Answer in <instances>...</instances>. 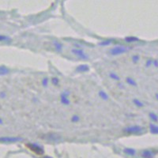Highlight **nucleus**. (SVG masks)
<instances>
[{"instance_id": "22", "label": "nucleus", "mask_w": 158, "mask_h": 158, "mask_svg": "<svg viewBox=\"0 0 158 158\" xmlns=\"http://www.w3.org/2000/svg\"><path fill=\"white\" fill-rule=\"evenodd\" d=\"M52 82H53V84H55V85H57L58 82H59V80H58L56 78H54L52 79Z\"/></svg>"}, {"instance_id": "23", "label": "nucleus", "mask_w": 158, "mask_h": 158, "mask_svg": "<svg viewBox=\"0 0 158 158\" xmlns=\"http://www.w3.org/2000/svg\"><path fill=\"white\" fill-rule=\"evenodd\" d=\"M144 156H146V157H151V153H150L149 151H145Z\"/></svg>"}, {"instance_id": "6", "label": "nucleus", "mask_w": 158, "mask_h": 158, "mask_svg": "<svg viewBox=\"0 0 158 158\" xmlns=\"http://www.w3.org/2000/svg\"><path fill=\"white\" fill-rule=\"evenodd\" d=\"M67 94H65V93H62L61 95V101L64 105H68L69 104V100L67 98Z\"/></svg>"}, {"instance_id": "19", "label": "nucleus", "mask_w": 158, "mask_h": 158, "mask_svg": "<svg viewBox=\"0 0 158 158\" xmlns=\"http://www.w3.org/2000/svg\"><path fill=\"white\" fill-rule=\"evenodd\" d=\"M110 43H111V40H106V41H104V42L100 43V45H108Z\"/></svg>"}, {"instance_id": "9", "label": "nucleus", "mask_w": 158, "mask_h": 158, "mask_svg": "<svg viewBox=\"0 0 158 158\" xmlns=\"http://www.w3.org/2000/svg\"><path fill=\"white\" fill-rule=\"evenodd\" d=\"M127 82L128 84H130V85H133V86H136L137 84H136V82L133 80L132 78H127Z\"/></svg>"}, {"instance_id": "29", "label": "nucleus", "mask_w": 158, "mask_h": 158, "mask_svg": "<svg viewBox=\"0 0 158 158\" xmlns=\"http://www.w3.org/2000/svg\"><path fill=\"white\" fill-rule=\"evenodd\" d=\"M156 98L157 99V100H158V94H157V95H156Z\"/></svg>"}, {"instance_id": "10", "label": "nucleus", "mask_w": 158, "mask_h": 158, "mask_svg": "<svg viewBox=\"0 0 158 158\" xmlns=\"http://www.w3.org/2000/svg\"><path fill=\"white\" fill-rule=\"evenodd\" d=\"M78 70L79 71H88V70H89V67H88V66L82 65V66H80V67H78Z\"/></svg>"}, {"instance_id": "8", "label": "nucleus", "mask_w": 158, "mask_h": 158, "mask_svg": "<svg viewBox=\"0 0 158 158\" xmlns=\"http://www.w3.org/2000/svg\"><path fill=\"white\" fill-rule=\"evenodd\" d=\"M150 131L152 134H158V126L150 125Z\"/></svg>"}, {"instance_id": "13", "label": "nucleus", "mask_w": 158, "mask_h": 158, "mask_svg": "<svg viewBox=\"0 0 158 158\" xmlns=\"http://www.w3.org/2000/svg\"><path fill=\"white\" fill-rule=\"evenodd\" d=\"M48 138L51 139V140H58V139H59V136L54 135V134H50L49 136H48Z\"/></svg>"}, {"instance_id": "20", "label": "nucleus", "mask_w": 158, "mask_h": 158, "mask_svg": "<svg viewBox=\"0 0 158 158\" xmlns=\"http://www.w3.org/2000/svg\"><path fill=\"white\" fill-rule=\"evenodd\" d=\"M55 48H57V50H58V51H60V50H61V48H62V46L60 45L59 44H58V43H55Z\"/></svg>"}, {"instance_id": "21", "label": "nucleus", "mask_w": 158, "mask_h": 158, "mask_svg": "<svg viewBox=\"0 0 158 158\" xmlns=\"http://www.w3.org/2000/svg\"><path fill=\"white\" fill-rule=\"evenodd\" d=\"M79 120V117L78 116H73L72 117V121L73 122H78Z\"/></svg>"}, {"instance_id": "28", "label": "nucleus", "mask_w": 158, "mask_h": 158, "mask_svg": "<svg viewBox=\"0 0 158 158\" xmlns=\"http://www.w3.org/2000/svg\"><path fill=\"white\" fill-rule=\"evenodd\" d=\"M150 62H151V61H148V62H147V66H150Z\"/></svg>"}, {"instance_id": "12", "label": "nucleus", "mask_w": 158, "mask_h": 158, "mask_svg": "<svg viewBox=\"0 0 158 158\" xmlns=\"http://www.w3.org/2000/svg\"><path fill=\"white\" fill-rule=\"evenodd\" d=\"M150 119H152V121H158L157 116V115H155V114H153V113H150Z\"/></svg>"}, {"instance_id": "4", "label": "nucleus", "mask_w": 158, "mask_h": 158, "mask_svg": "<svg viewBox=\"0 0 158 158\" xmlns=\"http://www.w3.org/2000/svg\"><path fill=\"white\" fill-rule=\"evenodd\" d=\"M124 131L127 133H138L141 131V128L140 127H129L125 128Z\"/></svg>"}, {"instance_id": "18", "label": "nucleus", "mask_w": 158, "mask_h": 158, "mask_svg": "<svg viewBox=\"0 0 158 158\" xmlns=\"http://www.w3.org/2000/svg\"><path fill=\"white\" fill-rule=\"evenodd\" d=\"M125 152H127V153H129V154H134V150H130V149H127V150H125Z\"/></svg>"}, {"instance_id": "1", "label": "nucleus", "mask_w": 158, "mask_h": 158, "mask_svg": "<svg viewBox=\"0 0 158 158\" xmlns=\"http://www.w3.org/2000/svg\"><path fill=\"white\" fill-rule=\"evenodd\" d=\"M21 138L17 137H2L0 138L1 142H15V141H21Z\"/></svg>"}, {"instance_id": "2", "label": "nucleus", "mask_w": 158, "mask_h": 158, "mask_svg": "<svg viewBox=\"0 0 158 158\" xmlns=\"http://www.w3.org/2000/svg\"><path fill=\"white\" fill-rule=\"evenodd\" d=\"M127 50V48H123V47H120V46H119V47H116V48H113L112 50L111 51V54L112 55H118L119 54H122L125 52Z\"/></svg>"}, {"instance_id": "3", "label": "nucleus", "mask_w": 158, "mask_h": 158, "mask_svg": "<svg viewBox=\"0 0 158 158\" xmlns=\"http://www.w3.org/2000/svg\"><path fill=\"white\" fill-rule=\"evenodd\" d=\"M27 146H28V147L30 149V150H33L34 152H36V153H37V154H42L43 152H44V150H43L40 147L37 146V145L29 144V145H27Z\"/></svg>"}, {"instance_id": "7", "label": "nucleus", "mask_w": 158, "mask_h": 158, "mask_svg": "<svg viewBox=\"0 0 158 158\" xmlns=\"http://www.w3.org/2000/svg\"><path fill=\"white\" fill-rule=\"evenodd\" d=\"M9 73V70L5 67H0V75H5Z\"/></svg>"}, {"instance_id": "15", "label": "nucleus", "mask_w": 158, "mask_h": 158, "mask_svg": "<svg viewBox=\"0 0 158 158\" xmlns=\"http://www.w3.org/2000/svg\"><path fill=\"white\" fill-rule=\"evenodd\" d=\"M9 37H6V36H3V35H0V42L1 41H6L8 40Z\"/></svg>"}, {"instance_id": "5", "label": "nucleus", "mask_w": 158, "mask_h": 158, "mask_svg": "<svg viewBox=\"0 0 158 158\" xmlns=\"http://www.w3.org/2000/svg\"><path fill=\"white\" fill-rule=\"evenodd\" d=\"M72 52H73L74 55H76L77 56L80 57V58H82V59H87V55H85L84 52H83V51H82V50H78V49H73L72 50Z\"/></svg>"}, {"instance_id": "25", "label": "nucleus", "mask_w": 158, "mask_h": 158, "mask_svg": "<svg viewBox=\"0 0 158 158\" xmlns=\"http://www.w3.org/2000/svg\"><path fill=\"white\" fill-rule=\"evenodd\" d=\"M138 56H133V61H134V62H136L138 61Z\"/></svg>"}, {"instance_id": "27", "label": "nucleus", "mask_w": 158, "mask_h": 158, "mask_svg": "<svg viewBox=\"0 0 158 158\" xmlns=\"http://www.w3.org/2000/svg\"><path fill=\"white\" fill-rule=\"evenodd\" d=\"M3 120L2 119L0 118V124H3Z\"/></svg>"}, {"instance_id": "14", "label": "nucleus", "mask_w": 158, "mask_h": 158, "mask_svg": "<svg viewBox=\"0 0 158 158\" xmlns=\"http://www.w3.org/2000/svg\"><path fill=\"white\" fill-rule=\"evenodd\" d=\"M134 103L138 107H142V106H143V104H142L141 102L139 101L138 100H134Z\"/></svg>"}, {"instance_id": "11", "label": "nucleus", "mask_w": 158, "mask_h": 158, "mask_svg": "<svg viewBox=\"0 0 158 158\" xmlns=\"http://www.w3.org/2000/svg\"><path fill=\"white\" fill-rule=\"evenodd\" d=\"M99 95H100V96L101 97L103 100H107L108 99V96H107V95L105 93H104V92H100V93H99Z\"/></svg>"}, {"instance_id": "17", "label": "nucleus", "mask_w": 158, "mask_h": 158, "mask_svg": "<svg viewBox=\"0 0 158 158\" xmlns=\"http://www.w3.org/2000/svg\"><path fill=\"white\" fill-rule=\"evenodd\" d=\"M110 78H112L114 79V80H117V81H118V80H119V77L117 76L116 74H115V73H110Z\"/></svg>"}, {"instance_id": "16", "label": "nucleus", "mask_w": 158, "mask_h": 158, "mask_svg": "<svg viewBox=\"0 0 158 158\" xmlns=\"http://www.w3.org/2000/svg\"><path fill=\"white\" fill-rule=\"evenodd\" d=\"M127 42H132V41H135V40H138V38L136 37H128L126 39Z\"/></svg>"}, {"instance_id": "26", "label": "nucleus", "mask_w": 158, "mask_h": 158, "mask_svg": "<svg viewBox=\"0 0 158 158\" xmlns=\"http://www.w3.org/2000/svg\"><path fill=\"white\" fill-rule=\"evenodd\" d=\"M154 65H156V67H158L157 61H155V62H154Z\"/></svg>"}, {"instance_id": "24", "label": "nucleus", "mask_w": 158, "mask_h": 158, "mask_svg": "<svg viewBox=\"0 0 158 158\" xmlns=\"http://www.w3.org/2000/svg\"><path fill=\"white\" fill-rule=\"evenodd\" d=\"M47 84H48V78H44L43 80V85H44V86H46Z\"/></svg>"}]
</instances>
